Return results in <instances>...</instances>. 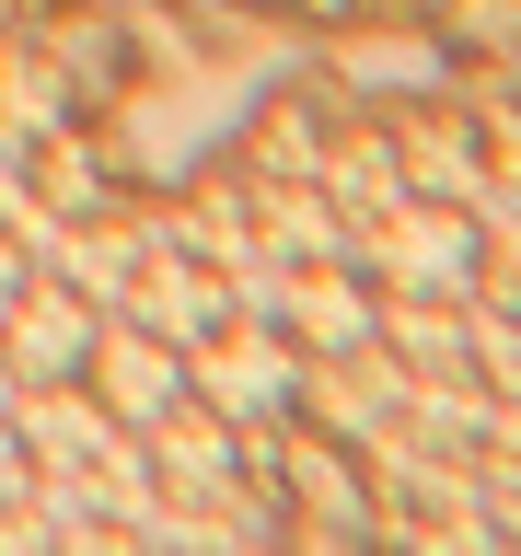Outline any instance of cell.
<instances>
[{
    "mask_svg": "<svg viewBox=\"0 0 521 556\" xmlns=\"http://www.w3.org/2000/svg\"><path fill=\"white\" fill-rule=\"evenodd\" d=\"M347 267L382 278V290H441V302H475L486 232H475V208H452V198H394L382 220H359Z\"/></svg>",
    "mask_w": 521,
    "mask_h": 556,
    "instance_id": "1",
    "label": "cell"
},
{
    "mask_svg": "<svg viewBox=\"0 0 521 556\" xmlns=\"http://www.w3.org/2000/svg\"><path fill=\"white\" fill-rule=\"evenodd\" d=\"M116 313H128V325H151L163 348H198V337H220V325H232V278L208 267V255H186V243H163V220H151V243H139V267H128V290H116Z\"/></svg>",
    "mask_w": 521,
    "mask_h": 556,
    "instance_id": "2",
    "label": "cell"
},
{
    "mask_svg": "<svg viewBox=\"0 0 521 556\" xmlns=\"http://www.w3.org/2000/svg\"><path fill=\"white\" fill-rule=\"evenodd\" d=\"M93 325H104V302H81L59 267H35L24 290H12V313H0V359H12V382H81Z\"/></svg>",
    "mask_w": 521,
    "mask_h": 556,
    "instance_id": "3",
    "label": "cell"
},
{
    "mask_svg": "<svg viewBox=\"0 0 521 556\" xmlns=\"http://www.w3.org/2000/svg\"><path fill=\"white\" fill-rule=\"evenodd\" d=\"M81 394H93L116 429H151V417L186 394V348H163L151 325H128V313H104V325H93V359H81Z\"/></svg>",
    "mask_w": 521,
    "mask_h": 556,
    "instance_id": "4",
    "label": "cell"
},
{
    "mask_svg": "<svg viewBox=\"0 0 521 556\" xmlns=\"http://www.w3.org/2000/svg\"><path fill=\"white\" fill-rule=\"evenodd\" d=\"M371 313H382V290L336 255V267H290V313L278 325L302 337V359H347V348H371Z\"/></svg>",
    "mask_w": 521,
    "mask_h": 556,
    "instance_id": "5",
    "label": "cell"
},
{
    "mask_svg": "<svg viewBox=\"0 0 521 556\" xmlns=\"http://www.w3.org/2000/svg\"><path fill=\"white\" fill-rule=\"evenodd\" d=\"M255 243H267L278 267H336L347 243H359V220H347L325 186H302V174H278V186H255Z\"/></svg>",
    "mask_w": 521,
    "mask_h": 556,
    "instance_id": "6",
    "label": "cell"
},
{
    "mask_svg": "<svg viewBox=\"0 0 521 556\" xmlns=\"http://www.w3.org/2000/svg\"><path fill=\"white\" fill-rule=\"evenodd\" d=\"M325 198H336L347 220H382V208L417 198V186H406V163H394V139L359 128V139H336V151H325Z\"/></svg>",
    "mask_w": 521,
    "mask_h": 556,
    "instance_id": "7",
    "label": "cell"
},
{
    "mask_svg": "<svg viewBox=\"0 0 521 556\" xmlns=\"http://www.w3.org/2000/svg\"><path fill=\"white\" fill-rule=\"evenodd\" d=\"M0 128H12V139L69 128V93H59V70L35 59V47H12V59H0Z\"/></svg>",
    "mask_w": 521,
    "mask_h": 556,
    "instance_id": "8",
    "label": "cell"
},
{
    "mask_svg": "<svg viewBox=\"0 0 521 556\" xmlns=\"http://www.w3.org/2000/svg\"><path fill=\"white\" fill-rule=\"evenodd\" d=\"M336 70L347 81H429V93H441V47H417V35H347Z\"/></svg>",
    "mask_w": 521,
    "mask_h": 556,
    "instance_id": "9",
    "label": "cell"
},
{
    "mask_svg": "<svg viewBox=\"0 0 521 556\" xmlns=\"http://www.w3.org/2000/svg\"><path fill=\"white\" fill-rule=\"evenodd\" d=\"M267 174H325V128H313V104H278V128H267Z\"/></svg>",
    "mask_w": 521,
    "mask_h": 556,
    "instance_id": "10",
    "label": "cell"
},
{
    "mask_svg": "<svg viewBox=\"0 0 521 556\" xmlns=\"http://www.w3.org/2000/svg\"><path fill=\"white\" fill-rule=\"evenodd\" d=\"M35 486V452H24V429H12V406H0V510Z\"/></svg>",
    "mask_w": 521,
    "mask_h": 556,
    "instance_id": "11",
    "label": "cell"
},
{
    "mask_svg": "<svg viewBox=\"0 0 521 556\" xmlns=\"http://www.w3.org/2000/svg\"><path fill=\"white\" fill-rule=\"evenodd\" d=\"M24 278H35V255H24V232L0 220V313H12V290H24Z\"/></svg>",
    "mask_w": 521,
    "mask_h": 556,
    "instance_id": "12",
    "label": "cell"
},
{
    "mask_svg": "<svg viewBox=\"0 0 521 556\" xmlns=\"http://www.w3.org/2000/svg\"><path fill=\"white\" fill-rule=\"evenodd\" d=\"M486 139H498V163H521V93L498 104V116H486Z\"/></svg>",
    "mask_w": 521,
    "mask_h": 556,
    "instance_id": "13",
    "label": "cell"
},
{
    "mask_svg": "<svg viewBox=\"0 0 521 556\" xmlns=\"http://www.w3.org/2000/svg\"><path fill=\"white\" fill-rule=\"evenodd\" d=\"M12 394H24V382H12V359H0V406H12Z\"/></svg>",
    "mask_w": 521,
    "mask_h": 556,
    "instance_id": "14",
    "label": "cell"
}]
</instances>
